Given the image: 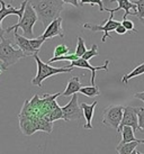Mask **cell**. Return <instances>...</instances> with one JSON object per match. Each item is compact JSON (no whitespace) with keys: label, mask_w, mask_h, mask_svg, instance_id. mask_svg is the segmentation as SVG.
Listing matches in <instances>:
<instances>
[{"label":"cell","mask_w":144,"mask_h":154,"mask_svg":"<svg viewBox=\"0 0 144 154\" xmlns=\"http://www.w3.org/2000/svg\"><path fill=\"white\" fill-rule=\"evenodd\" d=\"M35 13L37 15L38 20L46 27L52 20L60 17L64 8V2L62 0H27Z\"/></svg>","instance_id":"cell-1"},{"label":"cell","mask_w":144,"mask_h":154,"mask_svg":"<svg viewBox=\"0 0 144 154\" xmlns=\"http://www.w3.org/2000/svg\"><path fill=\"white\" fill-rule=\"evenodd\" d=\"M38 20L37 15L35 13V10L33 9L32 5L27 1V4L25 6V9H24V13H23V16L19 18V22L17 24H15L13 26H9L7 27L5 32L6 33H9L11 30H18V28H21L23 29V35L27 37V38H34V33H33V27L36 24V22Z\"/></svg>","instance_id":"cell-2"},{"label":"cell","mask_w":144,"mask_h":154,"mask_svg":"<svg viewBox=\"0 0 144 154\" xmlns=\"http://www.w3.org/2000/svg\"><path fill=\"white\" fill-rule=\"evenodd\" d=\"M26 57L25 54L19 50L15 48L10 39L4 38L0 42V65L6 71L9 66L16 64L20 59Z\"/></svg>","instance_id":"cell-3"},{"label":"cell","mask_w":144,"mask_h":154,"mask_svg":"<svg viewBox=\"0 0 144 154\" xmlns=\"http://www.w3.org/2000/svg\"><path fill=\"white\" fill-rule=\"evenodd\" d=\"M34 60L36 61V64H37V72L33 79H32V85L36 87L42 88V83L44 80H46L47 78L55 75V74H60V73H70L72 71V68H68V66H64V68H54L51 65L44 63L39 56L37 54L33 55Z\"/></svg>","instance_id":"cell-4"},{"label":"cell","mask_w":144,"mask_h":154,"mask_svg":"<svg viewBox=\"0 0 144 154\" xmlns=\"http://www.w3.org/2000/svg\"><path fill=\"white\" fill-rule=\"evenodd\" d=\"M124 106L110 105L102 112V124L113 129H118L121 120L123 117Z\"/></svg>","instance_id":"cell-5"},{"label":"cell","mask_w":144,"mask_h":154,"mask_svg":"<svg viewBox=\"0 0 144 154\" xmlns=\"http://www.w3.org/2000/svg\"><path fill=\"white\" fill-rule=\"evenodd\" d=\"M105 10L109 11L110 16L102 25H95V24H89V23L83 24V28H86V29H89L91 32H104V36H102V43L106 42L107 37H110V32L115 30V28L121 24V22H117V20L114 19V11H111L109 8H105Z\"/></svg>","instance_id":"cell-6"},{"label":"cell","mask_w":144,"mask_h":154,"mask_svg":"<svg viewBox=\"0 0 144 154\" xmlns=\"http://www.w3.org/2000/svg\"><path fill=\"white\" fill-rule=\"evenodd\" d=\"M72 98L67 105H64L62 109L63 114V120L69 122V120H78L82 117V110H81L80 105L78 103V96L77 94H73L71 96Z\"/></svg>","instance_id":"cell-7"},{"label":"cell","mask_w":144,"mask_h":154,"mask_svg":"<svg viewBox=\"0 0 144 154\" xmlns=\"http://www.w3.org/2000/svg\"><path fill=\"white\" fill-rule=\"evenodd\" d=\"M140 107H132V106H126L124 107L123 117L121 120V124L118 126L117 132L121 133L123 126H131L132 128L135 132L137 129V125H139V118H137V114H139Z\"/></svg>","instance_id":"cell-8"},{"label":"cell","mask_w":144,"mask_h":154,"mask_svg":"<svg viewBox=\"0 0 144 154\" xmlns=\"http://www.w3.org/2000/svg\"><path fill=\"white\" fill-rule=\"evenodd\" d=\"M27 4V0L25 1H23L21 2V6L20 8H15L13 7L11 5H7L5 2L4 0H0V5H1V8H0V39L4 38V35H5V29H2V20H4L5 18L9 16V15H16L18 17L20 18L23 16V13H24V9H25V6Z\"/></svg>","instance_id":"cell-9"},{"label":"cell","mask_w":144,"mask_h":154,"mask_svg":"<svg viewBox=\"0 0 144 154\" xmlns=\"http://www.w3.org/2000/svg\"><path fill=\"white\" fill-rule=\"evenodd\" d=\"M110 61L106 60L104 65H100V66H92L89 62L82 57H79L77 59L76 61H72L71 63L68 65V68H82V69H88L91 71V79H90V82H91V86H95V80H96V71H99V70H104V71H108V65H109Z\"/></svg>","instance_id":"cell-10"},{"label":"cell","mask_w":144,"mask_h":154,"mask_svg":"<svg viewBox=\"0 0 144 154\" xmlns=\"http://www.w3.org/2000/svg\"><path fill=\"white\" fill-rule=\"evenodd\" d=\"M62 22H63L62 17H58L56 19L52 20V22L46 26L45 32L41 35V37H42L44 41L53 38V37H56V36H59V37H61V38H64L65 35H64Z\"/></svg>","instance_id":"cell-11"},{"label":"cell","mask_w":144,"mask_h":154,"mask_svg":"<svg viewBox=\"0 0 144 154\" xmlns=\"http://www.w3.org/2000/svg\"><path fill=\"white\" fill-rule=\"evenodd\" d=\"M14 37H15V44H16V46L25 54L26 57L27 56H33L34 54H37L38 53L37 51H35L34 48L32 47L30 38L25 37L24 35L18 34V30H15Z\"/></svg>","instance_id":"cell-12"},{"label":"cell","mask_w":144,"mask_h":154,"mask_svg":"<svg viewBox=\"0 0 144 154\" xmlns=\"http://www.w3.org/2000/svg\"><path fill=\"white\" fill-rule=\"evenodd\" d=\"M117 2L118 4V7L115 9H110L111 11H118L121 9H123L125 14H124L123 16V19L127 18V16H135L136 13H137V7H136V5L134 2H132L131 0H109V2Z\"/></svg>","instance_id":"cell-13"},{"label":"cell","mask_w":144,"mask_h":154,"mask_svg":"<svg viewBox=\"0 0 144 154\" xmlns=\"http://www.w3.org/2000/svg\"><path fill=\"white\" fill-rule=\"evenodd\" d=\"M97 103H98L97 100H95L91 105H88V103H81L80 107H81V110H82V116L85 117L86 119V125L83 126L85 129H92L91 122H92L93 112H95V108L97 106Z\"/></svg>","instance_id":"cell-14"},{"label":"cell","mask_w":144,"mask_h":154,"mask_svg":"<svg viewBox=\"0 0 144 154\" xmlns=\"http://www.w3.org/2000/svg\"><path fill=\"white\" fill-rule=\"evenodd\" d=\"M81 87H83V86H82V83L80 82V79L78 77H73L69 80L68 85H67V88H65V90L62 92V94H63L64 97H71L73 94L79 92V90L81 89Z\"/></svg>","instance_id":"cell-15"},{"label":"cell","mask_w":144,"mask_h":154,"mask_svg":"<svg viewBox=\"0 0 144 154\" xmlns=\"http://www.w3.org/2000/svg\"><path fill=\"white\" fill-rule=\"evenodd\" d=\"M139 144H140L139 140L134 142H127V143H123V144H118V146L116 147V152L118 154H133L136 146Z\"/></svg>","instance_id":"cell-16"},{"label":"cell","mask_w":144,"mask_h":154,"mask_svg":"<svg viewBox=\"0 0 144 154\" xmlns=\"http://www.w3.org/2000/svg\"><path fill=\"white\" fill-rule=\"evenodd\" d=\"M122 133V141L119 144H123V143H127V142H134L137 141L135 138V134H134V129L132 128L131 126H123V128L121 131Z\"/></svg>","instance_id":"cell-17"},{"label":"cell","mask_w":144,"mask_h":154,"mask_svg":"<svg viewBox=\"0 0 144 154\" xmlns=\"http://www.w3.org/2000/svg\"><path fill=\"white\" fill-rule=\"evenodd\" d=\"M144 74V63H141L140 65H137L135 69H133L131 72L125 74L123 78H122V82L123 83H127L131 79L135 77H139V75H142Z\"/></svg>","instance_id":"cell-18"},{"label":"cell","mask_w":144,"mask_h":154,"mask_svg":"<svg viewBox=\"0 0 144 154\" xmlns=\"http://www.w3.org/2000/svg\"><path fill=\"white\" fill-rule=\"evenodd\" d=\"M79 92L82 94H85V96H87V97H90V98L100 96V90H99V88L96 87V86H83V87H81V89L79 90Z\"/></svg>","instance_id":"cell-19"},{"label":"cell","mask_w":144,"mask_h":154,"mask_svg":"<svg viewBox=\"0 0 144 154\" xmlns=\"http://www.w3.org/2000/svg\"><path fill=\"white\" fill-rule=\"evenodd\" d=\"M49 122H55V120H59V119H63V114H62V109H61V107H60L59 105L56 103L55 105V107L52 109L49 114L46 115V117H45Z\"/></svg>","instance_id":"cell-20"},{"label":"cell","mask_w":144,"mask_h":154,"mask_svg":"<svg viewBox=\"0 0 144 154\" xmlns=\"http://www.w3.org/2000/svg\"><path fill=\"white\" fill-rule=\"evenodd\" d=\"M77 59H79L76 54H64V55H61V56H53L52 59L49 60V63H54V62H59V61H76Z\"/></svg>","instance_id":"cell-21"},{"label":"cell","mask_w":144,"mask_h":154,"mask_svg":"<svg viewBox=\"0 0 144 154\" xmlns=\"http://www.w3.org/2000/svg\"><path fill=\"white\" fill-rule=\"evenodd\" d=\"M86 51H87V48H86L85 39L82 38L81 36H79V37H78V44H77V48H76L74 54H76L78 57H81V56L86 53Z\"/></svg>","instance_id":"cell-22"},{"label":"cell","mask_w":144,"mask_h":154,"mask_svg":"<svg viewBox=\"0 0 144 154\" xmlns=\"http://www.w3.org/2000/svg\"><path fill=\"white\" fill-rule=\"evenodd\" d=\"M98 54H99V53H98V45L97 44H92L91 48H90V50H87L86 53L81 56V57H82V59H85V60H87V61H89V60H91L92 57L97 56Z\"/></svg>","instance_id":"cell-23"},{"label":"cell","mask_w":144,"mask_h":154,"mask_svg":"<svg viewBox=\"0 0 144 154\" xmlns=\"http://www.w3.org/2000/svg\"><path fill=\"white\" fill-rule=\"evenodd\" d=\"M69 53H70L69 46H67L65 44H61V45H58L54 48L53 56H61V55H64V54H69Z\"/></svg>","instance_id":"cell-24"},{"label":"cell","mask_w":144,"mask_h":154,"mask_svg":"<svg viewBox=\"0 0 144 154\" xmlns=\"http://www.w3.org/2000/svg\"><path fill=\"white\" fill-rule=\"evenodd\" d=\"M30 45H32V47L34 48L35 51H37V52H39L42 45L44 44V42H45L41 36H38V37H34V38H30Z\"/></svg>","instance_id":"cell-25"},{"label":"cell","mask_w":144,"mask_h":154,"mask_svg":"<svg viewBox=\"0 0 144 154\" xmlns=\"http://www.w3.org/2000/svg\"><path fill=\"white\" fill-rule=\"evenodd\" d=\"M85 4H90V5H98L99 6V10L100 11H105L104 8V4H102V0H79V6H82Z\"/></svg>","instance_id":"cell-26"},{"label":"cell","mask_w":144,"mask_h":154,"mask_svg":"<svg viewBox=\"0 0 144 154\" xmlns=\"http://www.w3.org/2000/svg\"><path fill=\"white\" fill-rule=\"evenodd\" d=\"M134 4L136 5L137 7V13H136V17L141 19V18L144 17V0H136Z\"/></svg>","instance_id":"cell-27"},{"label":"cell","mask_w":144,"mask_h":154,"mask_svg":"<svg viewBox=\"0 0 144 154\" xmlns=\"http://www.w3.org/2000/svg\"><path fill=\"white\" fill-rule=\"evenodd\" d=\"M137 118H139V125H137V129H140L144 133V107H140L139 114H137Z\"/></svg>","instance_id":"cell-28"},{"label":"cell","mask_w":144,"mask_h":154,"mask_svg":"<svg viewBox=\"0 0 144 154\" xmlns=\"http://www.w3.org/2000/svg\"><path fill=\"white\" fill-rule=\"evenodd\" d=\"M122 25L125 27L127 29V32H134V33H137V30L135 29V27H134V23L132 22V20H130V19H127V18H125V19H123V22H122Z\"/></svg>","instance_id":"cell-29"},{"label":"cell","mask_w":144,"mask_h":154,"mask_svg":"<svg viewBox=\"0 0 144 154\" xmlns=\"http://www.w3.org/2000/svg\"><path fill=\"white\" fill-rule=\"evenodd\" d=\"M115 32H116L118 35H125L127 33V29L124 27L123 25H122V23H121V24L115 28Z\"/></svg>","instance_id":"cell-30"},{"label":"cell","mask_w":144,"mask_h":154,"mask_svg":"<svg viewBox=\"0 0 144 154\" xmlns=\"http://www.w3.org/2000/svg\"><path fill=\"white\" fill-rule=\"evenodd\" d=\"M64 4H69V5H72V6H74V7H79V2H78V0H62Z\"/></svg>","instance_id":"cell-31"},{"label":"cell","mask_w":144,"mask_h":154,"mask_svg":"<svg viewBox=\"0 0 144 154\" xmlns=\"http://www.w3.org/2000/svg\"><path fill=\"white\" fill-rule=\"evenodd\" d=\"M134 98L136 99H140V100H142L144 103V91L143 92H137V94H134Z\"/></svg>","instance_id":"cell-32"},{"label":"cell","mask_w":144,"mask_h":154,"mask_svg":"<svg viewBox=\"0 0 144 154\" xmlns=\"http://www.w3.org/2000/svg\"><path fill=\"white\" fill-rule=\"evenodd\" d=\"M140 22L142 23V24H143V25H144V17H143V18H141V19H140Z\"/></svg>","instance_id":"cell-33"},{"label":"cell","mask_w":144,"mask_h":154,"mask_svg":"<svg viewBox=\"0 0 144 154\" xmlns=\"http://www.w3.org/2000/svg\"><path fill=\"white\" fill-rule=\"evenodd\" d=\"M139 143H142V144H144V140H139Z\"/></svg>","instance_id":"cell-34"},{"label":"cell","mask_w":144,"mask_h":154,"mask_svg":"<svg viewBox=\"0 0 144 154\" xmlns=\"http://www.w3.org/2000/svg\"><path fill=\"white\" fill-rule=\"evenodd\" d=\"M11 1H15V0H11Z\"/></svg>","instance_id":"cell-35"}]
</instances>
